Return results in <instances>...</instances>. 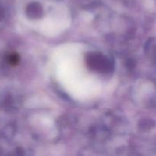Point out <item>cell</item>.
<instances>
[{
	"mask_svg": "<svg viewBox=\"0 0 156 156\" xmlns=\"http://www.w3.org/2000/svg\"><path fill=\"white\" fill-rule=\"evenodd\" d=\"M9 62L12 65H16L18 63V60H19V58H18V56L17 54H12L10 56H9Z\"/></svg>",
	"mask_w": 156,
	"mask_h": 156,
	"instance_id": "1",
	"label": "cell"
}]
</instances>
